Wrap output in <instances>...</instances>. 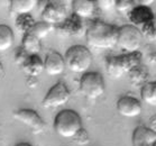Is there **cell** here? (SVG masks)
I'll use <instances>...</instances> for the list:
<instances>
[{
  "label": "cell",
  "mask_w": 156,
  "mask_h": 146,
  "mask_svg": "<svg viewBox=\"0 0 156 146\" xmlns=\"http://www.w3.org/2000/svg\"><path fill=\"white\" fill-rule=\"evenodd\" d=\"M154 25L156 26V14H155V16H154Z\"/></svg>",
  "instance_id": "obj_35"
},
{
  "label": "cell",
  "mask_w": 156,
  "mask_h": 146,
  "mask_svg": "<svg viewBox=\"0 0 156 146\" xmlns=\"http://www.w3.org/2000/svg\"><path fill=\"white\" fill-rule=\"evenodd\" d=\"M68 18V6L63 1H47L42 11V20L52 26L60 25Z\"/></svg>",
  "instance_id": "obj_6"
},
{
  "label": "cell",
  "mask_w": 156,
  "mask_h": 146,
  "mask_svg": "<svg viewBox=\"0 0 156 146\" xmlns=\"http://www.w3.org/2000/svg\"><path fill=\"white\" fill-rule=\"evenodd\" d=\"M65 65L74 73H85L92 65V54L87 46L74 45L64 55Z\"/></svg>",
  "instance_id": "obj_3"
},
{
  "label": "cell",
  "mask_w": 156,
  "mask_h": 146,
  "mask_svg": "<svg viewBox=\"0 0 156 146\" xmlns=\"http://www.w3.org/2000/svg\"><path fill=\"white\" fill-rule=\"evenodd\" d=\"M14 118L29 127L34 134H42L46 128V124L44 119L33 109L16 110L14 112Z\"/></svg>",
  "instance_id": "obj_8"
},
{
  "label": "cell",
  "mask_w": 156,
  "mask_h": 146,
  "mask_svg": "<svg viewBox=\"0 0 156 146\" xmlns=\"http://www.w3.org/2000/svg\"><path fill=\"white\" fill-rule=\"evenodd\" d=\"M38 78H36V77H27L26 78V84H27V87L28 88H32V89H34V88H36V87L38 86Z\"/></svg>",
  "instance_id": "obj_30"
},
{
  "label": "cell",
  "mask_w": 156,
  "mask_h": 146,
  "mask_svg": "<svg viewBox=\"0 0 156 146\" xmlns=\"http://www.w3.org/2000/svg\"><path fill=\"white\" fill-rule=\"evenodd\" d=\"M143 39H144V36H143L142 30L137 28L136 26L129 24V25H124L119 27L118 46L124 51L125 54L139 52Z\"/></svg>",
  "instance_id": "obj_4"
},
{
  "label": "cell",
  "mask_w": 156,
  "mask_h": 146,
  "mask_svg": "<svg viewBox=\"0 0 156 146\" xmlns=\"http://www.w3.org/2000/svg\"><path fill=\"white\" fill-rule=\"evenodd\" d=\"M16 146H32V145L28 144V143H19V144H17Z\"/></svg>",
  "instance_id": "obj_34"
},
{
  "label": "cell",
  "mask_w": 156,
  "mask_h": 146,
  "mask_svg": "<svg viewBox=\"0 0 156 146\" xmlns=\"http://www.w3.org/2000/svg\"><path fill=\"white\" fill-rule=\"evenodd\" d=\"M154 16L155 14L152 11V9L149 7L143 6V5H137L131 10L130 14L128 15L131 25L136 26L139 29L154 23Z\"/></svg>",
  "instance_id": "obj_10"
},
{
  "label": "cell",
  "mask_w": 156,
  "mask_h": 146,
  "mask_svg": "<svg viewBox=\"0 0 156 146\" xmlns=\"http://www.w3.org/2000/svg\"><path fill=\"white\" fill-rule=\"evenodd\" d=\"M73 142L75 144H78V145H87L90 143V136H89V133L85 130L84 128L80 129L78 133H76V135L73 137Z\"/></svg>",
  "instance_id": "obj_27"
},
{
  "label": "cell",
  "mask_w": 156,
  "mask_h": 146,
  "mask_svg": "<svg viewBox=\"0 0 156 146\" xmlns=\"http://www.w3.org/2000/svg\"><path fill=\"white\" fill-rule=\"evenodd\" d=\"M97 6L101 8L102 10H110L116 7L115 0H103V1H97Z\"/></svg>",
  "instance_id": "obj_29"
},
{
  "label": "cell",
  "mask_w": 156,
  "mask_h": 146,
  "mask_svg": "<svg viewBox=\"0 0 156 146\" xmlns=\"http://www.w3.org/2000/svg\"><path fill=\"white\" fill-rule=\"evenodd\" d=\"M54 29L60 35L63 36H81L84 34V26L82 23V19L75 16H69V18L57 26H54Z\"/></svg>",
  "instance_id": "obj_9"
},
{
  "label": "cell",
  "mask_w": 156,
  "mask_h": 146,
  "mask_svg": "<svg viewBox=\"0 0 156 146\" xmlns=\"http://www.w3.org/2000/svg\"><path fill=\"white\" fill-rule=\"evenodd\" d=\"M117 110L124 117L134 118L140 115L142 105H140V101L134 97L125 96L121 97L117 101Z\"/></svg>",
  "instance_id": "obj_11"
},
{
  "label": "cell",
  "mask_w": 156,
  "mask_h": 146,
  "mask_svg": "<svg viewBox=\"0 0 156 146\" xmlns=\"http://www.w3.org/2000/svg\"><path fill=\"white\" fill-rule=\"evenodd\" d=\"M70 98L71 92L66 84L62 81H58L48 90V92L43 99L42 105L44 108H57L68 103Z\"/></svg>",
  "instance_id": "obj_7"
},
{
  "label": "cell",
  "mask_w": 156,
  "mask_h": 146,
  "mask_svg": "<svg viewBox=\"0 0 156 146\" xmlns=\"http://www.w3.org/2000/svg\"><path fill=\"white\" fill-rule=\"evenodd\" d=\"M53 28H54V26L41 20V22H36L35 26H34V28H33V30L30 33H32L35 37H37L38 39H43L48 35V33Z\"/></svg>",
  "instance_id": "obj_24"
},
{
  "label": "cell",
  "mask_w": 156,
  "mask_h": 146,
  "mask_svg": "<svg viewBox=\"0 0 156 146\" xmlns=\"http://www.w3.org/2000/svg\"><path fill=\"white\" fill-rule=\"evenodd\" d=\"M82 128V119L80 115L72 109H64L55 116L54 129L62 137L73 138Z\"/></svg>",
  "instance_id": "obj_2"
},
{
  "label": "cell",
  "mask_w": 156,
  "mask_h": 146,
  "mask_svg": "<svg viewBox=\"0 0 156 146\" xmlns=\"http://www.w3.org/2000/svg\"><path fill=\"white\" fill-rule=\"evenodd\" d=\"M73 14L79 18H90L92 17L97 9V1L91 0H74L72 1Z\"/></svg>",
  "instance_id": "obj_14"
},
{
  "label": "cell",
  "mask_w": 156,
  "mask_h": 146,
  "mask_svg": "<svg viewBox=\"0 0 156 146\" xmlns=\"http://www.w3.org/2000/svg\"><path fill=\"white\" fill-rule=\"evenodd\" d=\"M129 80L134 86H144L145 83H147V78H148V72L146 71L145 69L143 68L142 65L138 68L131 70L129 73Z\"/></svg>",
  "instance_id": "obj_23"
},
{
  "label": "cell",
  "mask_w": 156,
  "mask_h": 146,
  "mask_svg": "<svg viewBox=\"0 0 156 146\" xmlns=\"http://www.w3.org/2000/svg\"><path fill=\"white\" fill-rule=\"evenodd\" d=\"M156 142V133L145 126L136 127L133 133V146H153Z\"/></svg>",
  "instance_id": "obj_13"
},
{
  "label": "cell",
  "mask_w": 156,
  "mask_h": 146,
  "mask_svg": "<svg viewBox=\"0 0 156 146\" xmlns=\"http://www.w3.org/2000/svg\"><path fill=\"white\" fill-rule=\"evenodd\" d=\"M153 2H154L153 0H148V1H139V4H142L143 6H146V7H148L149 5L153 4Z\"/></svg>",
  "instance_id": "obj_33"
},
{
  "label": "cell",
  "mask_w": 156,
  "mask_h": 146,
  "mask_svg": "<svg viewBox=\"0 0 156 146\" xmlns=\"http://www.w3.org/2000/svg\"><path fill=\"white\" fill-rule=\"evenodd\" d=\"M140 97L145 103L156 107V83L155 82H147L142 87Z\"/></svg>",
  "instance_id": "obj_22"
},
{
  "label": "cell",
  "mask_w": 156,
  "mask_h": 146,
  "mask_svg": "<svg viewBox=\"0 0 156 146\" xmlns=\"http://www.w3.org/2000/svg\"><path fill=\"white\" fill-rule=\"evenodd\" d=\"M66 68L64 57L57 52L51 51L48 52L44 60V71L51 77L60 75L63 73L64 69Z\"/></svg>",
  "instance_id": "obj_12"
},
{
  "label": "cell",
  "mask_w": 156,
  "mask_h": 146,
  "mask_svg": "<svg viewBox=\"0 0 156 146\" xmlns=\"http://www.w3.org/2000/svg\"><path fill=\"white\" fill-rule=\"evenodd\" d=\"M106 70L111 79H119L125 74V71L119 60V55H112V56L107 57Z\"/></svg>",
  "instance_id": "obj_18"
},
{
  "label": "cell",
  "mask_w": 156,
  "mask_h": 146,
  "mask_svg": "<svg viewBox=\"0 0 156 146\" xmlns=\"http://www.w3.org/2000/svg\"><path fill=\"white\" fill-rule=\"evenodd\" d=\"M20 69L27 74V77L37 78L44 71V61L38 55H29V57Z\"/></svg>",
  "instance_id": "obj_15"
},
{
  "label": "cell",
  "mask_w": 156,
  "mask_h": 146,
  "mask_svg": "<svg viewBox=\"0 0 156 146\" xmlns=\"http://www.w3.org/2000/svg\"><path fill=\"white\" fill-rule=\"evenodd\" d=\"M119 60H120L121 66L124 69L125 73H129L131 70L140 66V63H142V54H140V52L122 54V55H119Z\"/></svg>",
  "instance_id": "obj_16"
},
{
  "label": "cell",
  "mask_w": 156,
  "mask_h": 146,
  "mask_svg": "<svg viewBox=\"0 0 156 146\" xmlns=\"http://www.w3.org/2000/svg\"><path fill=\"white\" fill-rule=\"evenodd\" d=\"M14 32L7 25H0V52H6L14 44Z\"/></svg>",
  "instance_id": "obj_21"
},
{
  "label": "cell",
  "mask_w": 156,
  "mask_h": 146,
  "mask_svg": "<svg viewBox=\"0 0 156 146\" xmlns=\"http://www.w3.org/2000/svg\"><path fill=\"white\" fill-rule=\"evenodd\" d=\"M106 83L99 72H87L80 79V91L89 99H98L105 93Z\"/></svg>",
  "instance_id": "obj_5"
},
{
  "label": "cell",
  "mask_w": 156,
  "mask_h": 146,
  "mask_svg": "<svg viewBox=\"0 0 156 146\" xmlns=\"http://www.w3.org/2000/svg\"><path fill=\"white\" fill-rule=\"evenodd\" d=\"M143 36L144 38H146L148 42H156V26L154 25V23L149 24V25L143 27L142 29Z\"/></svg>",
  "instance_id": "obj_26"
},
{
  "label": "cell",
  "mask_w": 156,
  "mask_h": 146,
  "mask_svg": "<svg viewBox=\"0 0 156 146\" xmlns=\"http://www.w3.org/2000/svg\"><path fill=\"white\" fill-rule=\"evenodd\" d=\"M38 4L37 0H11L10 1V11L12 14L26 15L30 14V11Z\"/></svg>",
  "instance_id": "obj_17"
},
{
  "label": "cell",
  "mask_w": 156,
  "mask_h": 146,
  "mask_svg": "<svg viewBox=\"0 0 156 146\" xmlns=\"http://www.w3.org/2000/svg\"><path fill=\"white\" fill-rule=\"evenodd\" d=\"M29 57V54L26 52L23 47H18L17 50H16V52H15V63L19 66V68H21L23 66V64L26 62V60Z\"/></svg>",
  "instance_id": "obj_28"
},
{
  "label": "cell",
  "mask_w": 156,
  "mask_h": 146,
  "mask_svg": "<svg viewBox=\"0 0 156 146\" xmlns=\"http://www.w3.org/2000/svg\"><path fill=\"white\" fill-rule=\"evenodd\" d=\"M148 128L152 129L153 132L156 133V115L152 116L151 119H149V125H148Z\"/></svg>",
  "instance_id": "obj_31"
},
{
  "label": "cell",
  "mask_w": 156,
  "mask_h": 146,
  "mask_svg": "<svg viewBox=\"0 0 156 146\" xmlns=\"http://www.w3.org/2000/svg\"><path fill=\"white\" fill-rule=\"evenodd\" d=\"M21 47L29 54V55H38V53L42 50V44L41 39L33 35L32 33L23 35L21 41Z\"/></svg>",
  "instance_id": "obj_19"
},
{
  "label": "cell",
  "mask_w": 156,
  "mask_h": 146,
  "mask_svg": "<svg viewBox=\"0 0 156 146\" xmlns=\"http://www.w3.org/2000/svg\"><path fill=\"white\" fill-rule=\"evenodd\" d=\"M135 4H137V2L136 1H131V0H118V1H116V7L115 8L120 14L129 15L131 12V10L137 6Z\"/></svg>",
  "instance_id": "obj_25"
},
{
  "label": "cell",
  "mask_w": 156,
  "mask_h": 146,
  "mask_svg": "<svg viewBox=\"0 0 156 146\" xmlns=\"http://www.w3.org/2000/svg\"><path fill=\"white\" fill-rule=\"evenodd\" d=\"M153 146H156V142H155V143H154V145H153Z\"/></svg>",
  "instance_id": "obj_36"
},
{
  "label": "cell",
  "mask_w": 156,
  "mask_h": 146,
  "mask_svg": "<svg viewBox=\"0 0 156 146\" xmlns=\"http://www.w3.org/2000/svg\"><path fill=\"white\" fill-rule=\"evenodd\" d=\"M36 24V20L34 19L30 14L26 15H19L17 16L16 20H15V26L17 28L18 32H20L23 35L28 34L33 30L34 26Z\"/></svg>",
  "instance_id": "obj_20"
},
{
  "label": "cell",
  "mask_w": 156,
  "mask_h": 146,
  "mask_svg": "<svg viewBox=\"0 0 156 146\" xmlns=\"http://www.w3.org/2000/svg\"><path fill=\"white\" fill-rule=\"evenodd\" d=\"M5 74H6V72H5V68H4V65H2V63L0 62V80L5 78Z\"/></svg>",
  "instance_id": "obj_32"
},
{
  "label": "cell",
  "mask_w": 156,
  "mask_h": 146,
  "mask_svg": "<svg viewBox=\"0 0 156 146\" xmlns=\"http://www.w3.org/2000/svg\"><path fill=\"white\" fill-rule=\"evenodd\" d=\"M119 28L101 20H93L85 30V39L91 48L112 50L118 45Z\"/></svg>",
  "instance_id": "obj_1"
}]
</instances>
